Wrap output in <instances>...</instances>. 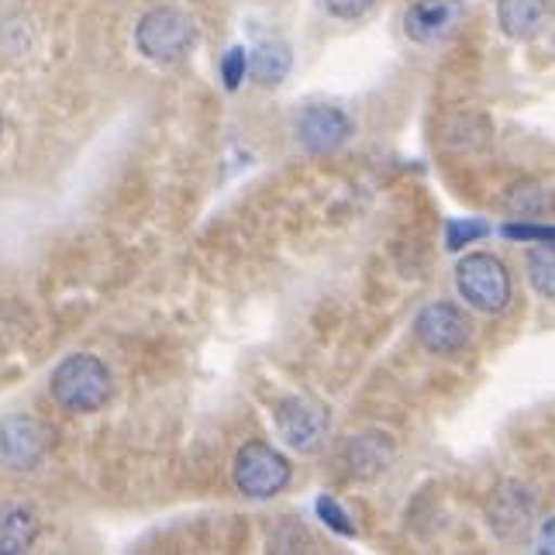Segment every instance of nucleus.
Masks as SVG:
<instances>
[{"instance_id": "f257e3e1", "label": "nucleus", "mask_w": 555, "mask_h": 555, "mask_svg": "<svg viewBox=\"0 0 555 555\" xmlns=\"http://www.w3.org/2000/svg\"><path fill=\"white\" fill-rule=\"evenodd\" d=\"M49 393L66 414H93L111 400L114 379L98 356L80 352V356H66L60 366L52 370Z\"/></svg>"}, {"instance_id": "f03ea898", "label": "nucleus", "mask_w": 555, "mask_h": 555, "mask_svg": "<svg viewBox=\"0 0 555 555\" xmlns=\"http://www.w3.org/2000/svg\"><path fill=\"white\" fill-rule=\"evenodd\" d=\"M455 286H459V297L483 314L507 311L511 297H514V283H511L507 266L493 253H469L466 259H459Z\"/></svg>"}, {"instance_id": "7ed1b4c3", "label": "nucleus", "mask_w": 555, "mask_h": 555, "mask_svg": "<svg viewBox=\"0 0 555 555\" xmlns=\"http://www.w3.org/2000/svg\"><path fill=\"white\" fill-rule=\"evenodd\" d=\"M197 42L194 22L180 8H152L142 14V22L135 28V46L149 63L173 66L186 60L190 49Z\"/></svg>"}, {"instance_id": "20e7f679", "label": "nucleus", "mask_w": 555, "mask_h": 555, "mask_svg": "<svg viewBox=\"0 0 555 555\" xmlns=\"http://www.w3.org/2000/svg\"><path fill=\"white\" fill-rule=\"evenodd\" d=\"M294 466L283 452H276L270 442H245L235 452L232 463V480L242 496L253 501H270V496L283 493L291 487Z\"/></svg>"}, {"instance_id": "39448f33", "label": "nucleus", "mask_w": 555, "mask_h": 555, "mask_svg": "<svg viewBox=\"0 0 555 555\" xmlns=\"http://www.w3.org/2000/svg\"><path fill=\"white\" fill-rule=\"evenodd\" d=\"M414 338L431 356H459L473 341V321L459 304L435 300L414 318Z\"/></svg>"}, {"instance_id": "423d86ee", "label": "nucleus", "mask_w": 555, "mask_h": 555, "mask_svg": "<svg viewBox=\"0 0 555 555\" xmlns=\"http://www.w3.org/2000/svg\"><path fill=\"white\" fill-rule=\"evenodd\" d=\"M52 428L31 414H8L0 421V466L11 473H31L46 463L52 449Z\"/></svg>"}, {"instance_id": "0eeeda50", "label": "nucleus", "mask_w": 555, "mask_h": 555, "mask_svg": "<svg viewBox=\"0 0 555 555\" xmlns=\"http://www.w3.org/2000/svg\"><path fill=\"white\" fill-rule=\"evenodd\" d=\"M273 421L283 442L304 455L318 452L332 428L328 408H321L318 400H308V397H283L273 411Z\"/></svg>"}, {"instance_id": "6e6552de", "label": "nucleus", "mask_w": 555, "mask_h": 555, "mask_svg": "<svg viewBox=\"0 0 555 555\" xmlns=\"http://www.w3.org/2000/svg\"><path fill=\"white\" fill-rule=\"evenodd\" d=\"M297 142L311 152V156H328V152L341 149L352 135V118L341 107L332 104H311L297 114L294 121Z\"/></svg>"}, {"instance_id": "1a4fd4ad", "label": "nucleus", "mask_w": 555, "mask_h": 555, "mask_svg": "<svg viewBox=\"0 0 555 555\" xmlns=\"http://www.w3.org/2000/svg\"><path fill=\"white\" fill-rule=\"evenodd\" d=\"M466 22L463 0H414L404 11V35L417 46H438L446 42L455 28Z\"/></svg>"}, {"instance_id": "9d476101", "label": "nucleus", "mask_w": 555, "mask_h": 555, "mask_svg": "<svg viewBox=\"0 0 555 555\" xmlns=\"http://www.w3.org/2000/svg\"><path fill=\"white\" fill-rule=\"evenodd\" d=\"M534 504H539V496H534L531 487L504 483L487 504L490 531L496 534V539H504V542L521 539V534L528 531V525H531V518H534Z\"/></svg>"}, {"instance_id": "9b49d317", "label": "nucleus", "mask_w": 555, "mask_h": 555, "mask_svg": "<svg viewBox=\"0 0 555 555\" xmlns=\"http://www.w3.org/2000/svg\"><path fill=\"white\" fill-rule=\"evenodd\" d=\"M552 22V0H496V25L514 42H531Z\"/></svg>"}, {"instance_id": "f8f14e48", "label": "nucleus", "mask_w": 555, "mask_h": 555, "mask_svg": "<svg viewBox=\"0 0 555 555\" xmlns=\"http://www.w3.org/2000/svg\"><path fill=\"white\" fill-rule=\"evenodd\" d=\"M42 534V521H38L35 507L22 501L0 504V555H25Z\"/></svg>"}, {"instance_id": "ddd939ff", "label": "nucleus", "mask_w": 555, "mask_h": 555, "mask_svg": "<svg viewBox=\"0 0 555 555\" xmlns=\"http://www.w3.org/2000/svg\"><path fill=\"white\" fill-rule=\"evenodd\" d=\"M390 459H393V446L387 442V435H359L346 442L341 463H346L349 473L359 476V480H373V476L387 469Z\"/></svg>"}, {"instance_id": "4468645a", "label": "nucleus", "mask_w": 555, "mask_h": 555, "mask_svg": "<svg viewBox=\"0 0 555 555\" xmlns=\"http://www.w3.org/2000/svg\"><path fill=\"white\" fill-rule=\"evenodd\" d=\"M291 66H294V52L286 42L280 38H266L259 42L253 52H248V76L259 83V87H280L286 76H291Z\"/></svg>"}, {"instance_id": "2eb2a0df", "label": "nucleus", "mask_w": 555, "mask_h": 555, "mask_svg": "<svg viewBox=\"0 0 555 555\" xmlns=\"http://www.w3.org/2000/svg\"><path fill=\"white\" fill-rule=\"evenodd\" d=\"M528 276H531V286L539 291L545 300L555 297V253H552V242L539 245L534 253L528 256Z\"/></svg>"}, {"instance_id": "dca6fc26", "label": "nucleus", "mask_w": 555, "mask_h": 555, "mask_svg": "<svg viewBox=\"0 0 555 555\" xmlns=\"http://www.w3.org/2000/svg\"><path fill=\"white\" fill-rule=\"evenodd\" d=\"M507 210H514V215H542V210L552 204V194H545V186L539 183H518V186H511L507 190V197H504Z\"/></svg>"}, {"instance_id": "f3484780", "label": "nucleus", "mask_w": 555, "mask_h": 555, "mask_svg": "<svg viewBox=\"0 0 555 555\" xmlns=\"http://www.w3.org/2000/svg\"><path fill=\"white\" fill-rule=\"evenodd\" d=\"M487 235H493V228L487 224V221H480V218H466V221H449L446 224V248L449 253H459V248H466V245H473V242H480V238H487Z\"/></svg>"}, {"instance_id": "a211bd4d", "label": "nucleus", "mask_w": 555, "mask_h": 555, "mask_svg": "<svg viewBox=\"0 0 555 555\" xmlns=\"http://www.w3.org/2000/svg\"><path fill=\"white\" fill-rule=\"evenodd\" d=\"M314 511H318V518H321L324 525L341 534V539H356V534H359V528H356V521H352V514H349L346 507H341V504L335 501V496H328V493L318 496Z\"/></svg>"}, {"instance_id": "6ab92c4d", "label": "nucleus", "mask_w": 555, "mask_h": 555, "mask_svg": "<svg viewBox=\"0 0 555 555\" xmlns=\"http://www.w3.org/2000/svg\"><path fill=\"white\" fill-rule=\"evenodd\" d=\"M501 235L511 242H534V245H545L555 238L552 224H531V221H511L501 228Z\"/></svg>"}, {"instance_id": "aec40b11", "label": "nucleus", "mask_w": 555, "mask_h": 555, "mask_svg": "<svg viewBox=\"0 0 555 555\" xmlns=\"http://www.w3.org/2000/svg\"><path fill=\"white\" fill-rule=\"evenodd\" d=\"M245 69H248V52L242 46L228 49L224 60H221V80H224V87L228 90H238L242 80H245Z\"/></svg>"}, {"instance_id": "412c9836", "label": "nucleus", "mask_w": 555, "mask_h": 555, "mask_svg": "<svg viewBox=\"0 0 555 555\" xmlns=\"http://www.w3.org/2000/svg\"><path fill=\"white\" fill-rule=\"evenodd\" d=\"M373 4H376V0H324L328 14L341 17V22H356V17H362Z\"/></svg>"}, {"instance_id": "4be33fe9", "label": "nucleus", "mask_w": 555, "mask_h": 555, "mask_svg": "<svg viewBox=\"0 0 555 555\" xmlns=\"http://www.w3.org/2000/svg\"><path fill=\"white\" fill-rule=\"evenodd\" d=\"M0 131H4V114H0Z\"/></svg>"}]
</instances>
